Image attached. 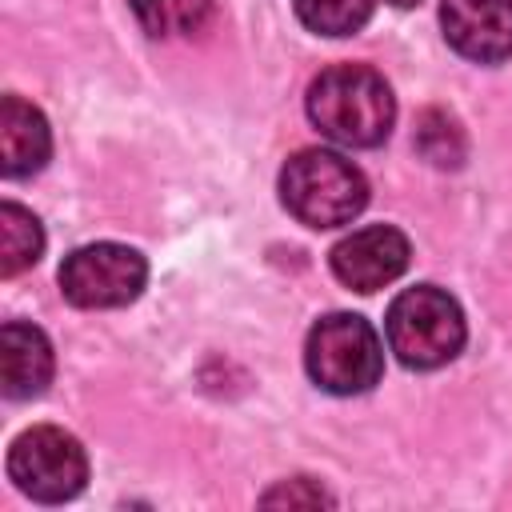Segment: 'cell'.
Instances as JSON below:
<instances>
[{
	"instance_id": "obj_9",
	"label": "cell",
	"mask_w": 512,
	"mask_h": 512,
	"mask_svg": "<svg viewBox=\"0 0 512 512\" xmlns=\"http://www.w3.org/2000/svg\"><path fill=\"white\" fill-rule=\"evenodd\" d=\"M56 356L48 336L28 320H8L0 328V388L8 400L40 396L52 384Z\"/></svg>"
},
{
	"instance_id": "obj_6",
	"label": "cell",
	"mask_w": 512,
	"mask_h": 512,
	"mask_svg": "<svg viewBox=\"0 0 512 512\" xmlns=\"http://www.w3.org/2000/svg\"><path fill=\"white\" fill-rule=\"evenodd\" d=\"M148 284V260L116 240H96L64 256L60 292L76 308H124Z\"/></svg>"
},
{
	"instance_id": "obj_3",
	"label": "cell",
	"mask_w": 512,
	"mask_h": 512,
	"mask_svg": "<svg viewBox=\"0 0 512 512\" xmlns=\"http://www.w3.org/2000/svg\"><path fill=\"white\" fill-rule=\"evenodd\" d=\"M384 336L404 368L428 372L460 356L468 340V324H464L456 296H448L436 284H416V288H404L388 304Z\"/></svg>"
},
{
	"instance_id": "obj_11",
	"label": "cell",
	"mask_w": 512,
	"mask_h": 512,
	"mask_svg": "<svg viewBox=\"0 0 512 512\" xmlns=\"http://www.w3.org/2000/svg\"><path fill=\"white\" fill-rule=\"evenodd\" d=\"M44 252V228L40 220L16 204V200H4L0 204V276H16L24 268H32Z\"/></svg>"
},
{
	"instance_id": "obj_8",
	"label": "cell",
	"mask_w": 512,
	"mask_h": 512,
	"mask_svg": "<svg viewBox=\"0 0 512 512\" xmlns=\"http://www.w3.org/2000/svg\"><path fill=\"white\" fill-rule=\"evenodd\" d=\"M444 40L472 64L512 56V0H440Z\"/></svg>"
},
{
	"instance_id": "obj_14",
	"label": "cell",
	"mask_w": 512,
	"mask_h": 512,
	"mask_svg": "<svg viewBox=\"0 0 512 512\" xmlns=\"http://www.w3.org/2000/svg\"><path fill=\"white\" fill-rule=\"evenodd\" d=\"M416 148H420L432 164L448 168V164H460V156H464V136H460V128H456L444 112H424V120H420V128H416Z\"/></svg>"
},
{
	"instance_id": "obj_15",
	"label": "cell",
	"mask_w": 512,
	"mask_h": 512,
	"mask_svg": "<svg viewBox=\"0 0 512 512\" xmlns=\"http://www.w3.org/2000/svg\"><path fill=\"white\" fill-rule=\"evenodd\" d=\"M260 504H332V496L324 492V488H316L308 476H296V480H284L280 488H272V492H264L260 496Z\"/></svg>"
},
{
	"instance_id": "obj_16",
	"label": "cell",
	"mask_w": 512,
	"mask_h": 512,
	"mask_svg": "<svg viewBox=\"0 0 512 512\" xmlns=\"http://www.w3.org/2000/svg\"><path fill=\"white\" fill-rule=\"evenodd\" d=\"M384 4H392V8H412V4H420V0H384Z\"/></svg>"
},
{
	"instance_id": "obj_13",
	"label": "cell",
	"mask_w": 512,
	"mask_h": 512,
	"mask_svg": "<svg viewBox=\"0 0 512 512\" xmlns=\"http://www.w3.org/2000/svg\"><path fill=\"white\" fill-rule=\"evenodd\" d=\"M128 4L152 36H192L204 28L212 12L208 0H128Z\"/></svg>"
},
{
	"instance_id": "obj_4",
	"label": "cell",
	"mask_w": 512,
	"mask_h": 512,
	"mask_svg": "<svg viewBox=\"0 0 512 512\" xmlns=\"http://www.w3.org/2000/svg\"><path fill=\"white\" fill-rule=\"evenodd\" d=\"M304 368L332 396H360L384 376V344L356 312H328L304 340Z\"/></svg>"
},
{
	"instance_id": "obj_7",
	"label": "cell",
	"mask_w": 512,
	"mask_h": 512,
	"mask_svg": "<svg viewBox=\"0 0 512 512\" xmlns=\"http://www.w3.org/2000/svg\"><path fill=\"white\" fill-rule=\"evenodd\" d=\"M408 256H412V244H408V236L400 228H392V224H368V228L348 232L328 252V264H332V276L344 288H352V292H376V288L392 284L408 268Z\"/></svg>"
},
{
	"instance_id": "obj_2",
	"label": "cell",
	"mask_w": 512,
	"mask_h": 512,
	"mask_svg": "<svg viewBox=\"0 0 512 512\" xmlns=\"http://www.w3.org/2000/svg\"><path fill=\"white\" fill-rule=\"evenodd\" d=\"M280 204L308 228H340L364 212L368 180L332 148H300L280 168Z\"/></svg>"
},
{
	"instance_id": "obj_1",
	"label": "cell",
	"mask_w": 512,
	"mask_h": 512,
	"mask_svg": "<svg viewBox=\"0 0 512 512\" xmlns=\"http://www.w3.org/2000/svg\"><path fill=\"white\" fill-rule=\"evenodd\" d=\"M308 120L344 148H376L396 124V96L368 64H332L308 84Z\"/></svg>"
},
{
	"instance_id": "obj_12",
	"label": "cell",
	"mask_w": 512,
	"mask_h": 512,
	"mask_svg": "<svg viewBox=\"0 0 512 512\" xmlns=\"http://www.w3.org/2000/svg\"><path fill=\"white\" fill-rule=\"evenodd\" d=\"M292 8L316 36H352L372 20L376 0H292Z\"/></svg>"
},
{
	"instance_id": "obj_5",
	"label": "cell",
	"mask_w": 512,
	"mask_h": 512,
	"mask_svg": "<svg viewBox=\"0 0 512 512\" xmlns=\"http://www.w3.org/2000/svg\"><path fill=\"white\" fill-rule=\"evenodd\" d=\"M8 480L40 504H64L80 496L88 480V456L72 432L56 424H36L20 432L8 448Z\"/></svg>"
},
{
	"instance_id": "obj_10",
	"label": "cell",
	"mask_w": 512,
	"mask_h": 512,
	"mask_svg": "<svg viewBox=\"0 0 512 512\" xmlns=\"http://www.w3.org/2000/svg\"><path fill=\"white\" fill-rule=\"evenodd\" d=\"M52 156V128L44 112L20 96L0 100V172L8 180L36 176Z\"/></svg>"
}]
</instances>
